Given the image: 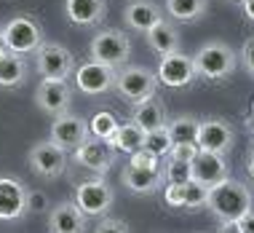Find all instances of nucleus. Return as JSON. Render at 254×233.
I'll return each mask as SVG.
<instances>
[{
	"instance_id": "obj_1",
	"label": "nucleus",
	"mask_w": 254,
	"mask_h": 233,
	"mask_svg": "<svg viewBox=\"0 0 254 233\" xmlns=\"http://www.w3.org/2000/svg\"><path fill=\"white\" fill-rule=\"evenodd\" d=\"M206 209L217 217L219 223H238L246 212L254 209L252 190L238 180H222L214 188H209L206 196Z\"/></svg>"
},
{
	"instance_id": "obj_2",
	"label": "nucleus",
	"mask_w": 254,
	"mask_h": 233,
	"mask_svg": "<svg viewBox=\"0 0 254 233\" xmlns=\"http://www.w3.org/2000/svg\"><path fill=\"white\" fill-rule=\"evenodd\" d=\"M238 54L233 46H228L225 40H209L203 43L201 49L193 54V65H195V73L201 78H209V80H225L236 73L238 67Z\"/></svg>"
},
{
	"instance_id": "obj_3",
	"label": "nucleus",
	"mask_w": 254,
	"mask_h": 233,
	"mask_svg": "<svg viewBox=\"0 0 254 233\" xmlns=\"http://www.w3.org/2000/svg\"><path fill=\"white\" fill-rule=\"evenodd\" d=\"M155 88H158V78L147 67L123 65L121 70H115V91L128 105H139V102L155 97Z\"/></svg>"
},
{
	"instance_id": "obj_4",
	"label": "nucleus",
	"mask_w": 254,
	"mask_h": 233,
	"mask_svg": "<svg viewBox=\"0 0 254 233\" xmlns=\"http://www.w3.org/2000/svg\"><path fill=\"white\" fill-rule=\"evenodd\" d=\"M88 54H91V59L99 62V65L121 70L123 65H128V57H131V40L126 38V32L110 27V30H102L91 38Z\"/></svg>"
},
{
	"instance_id": "obj_5",
	"label": "nucleus",
	"mask_w": 254,
	"mask_h": 233,
	"mask_svg": "<svg viewBox=\"0 0 254 233\" xmlns=\"http://www.w3.org/2000/svg\"><path fill=\"white\" fill-rule=\"evenodd\" d=\"M3 46L11 54H35L43 46V30L32 16H13L8 24L3 27Z\"/></svg>"
},
{
	"instance_id": "obj_6",
	"label": "nucleus",
	"mask_w": 254,
	"mask_h": 233,
	"mask_svg": "<svg viewBox=\"0 0 254 233\" xmlns=\"http://www.w3.org/2000/svg\"><path fill=\"white\" fill-rule=\"evenodd\" d=\"M115 193L105 177H91L75 188V207L86 217H105L113 209Z\"/></svg>"
},
{
	"instance_id": "obj_7",
	"label": "nucleus",
	"mask_w": 254,
	"mask_h": 233,
	"mask_svg": "<svg viewBox=\"0 0 254 233\" xmlns=\"http://www.w3.org/2000/svg\"><path fill=\"white\" fill-rule=\"evenodd\" d=\"M35 67L43 80H67L75 73V57L62 43L43 40V46L35 51Z\"/></svg>"
},
{
	"instance_id": "obj_8",
	"label": "nucleus",
	"mask_w": 254,
	"mask_h": 233,
	"mask_svg": "<svg viewBox=\"0 0 254 233\" xmlns=\"http://www.w3.org/2000/svg\"><path fill=\"white\" fill-rule=\"evenodd\" d=\"M30 169L43 180H57L67 172V150H62L59 145H54L51 140L38 142V145L30 148Z\"/></svg>"
},
{
	"instance_id": "obj_9",
	"label": "nucleus",
	"mask_w": 254,
	"mask_h": 233,
	"mask_svg": "<svg viewBox=\"0 0 254 233\" xmlns=\"http://www.w3.org/2000/svg\"><path fill=\"white\" fill-rule=\"evenodd\" d=\"M72 78H75L78 91H83L86 97H102L110 88H115V70L107 65H99L94 59H88L83 65L75 67Z\"/></svg>"
},
{
	"instance_id": "obj_10",
	"label": "nucleus",
	"mask_w": 254,
	"mask_h": 233,
	"mask_svg": "<svg viewBox=\"0 0 254 233\" xmlns=\"http://www.w3.org/2000/svg\"><path fill=\"white\" fill-rule=\"evenodd\" d=\"M195 145L206 150V153H217V155H228L233 145H236V129L222 118H206L198 126V140Z\"/></svg>"
},
{
	"instance_id": "obj_11",
	"label": "nucleus",
	"mask_w": 254,
	"mask_h": 233,
	"mask_svg": "<svg viewBox=\"0 0 254 233\" xmlns=\"http://www.w3.org/2000/svg\"><path fill=\"white\" fill-rule=\"evenodd\" d=\"M155 78H158V83H163L169 88L190 86L198 78L193 57H188V54H169V57H161V65H158Z\"/></svg>"
},
{
	"instance_id": "obj_12",
	"label": "nucleus",
	"mask_w": 254,
	"mask_h": 233,
	"mask_svg": "<svg viewBox=\"0 0 254 233\" xmlns=\"http://www.w3.org/2000/svg\"><path fill=\"white\" fill-rule=\"evenodd\" d=\"M88 121L78 118L72 113H64V115H57V121L51 123V132H49V140L54 145H59L62 150H75L80 148L83 142L88 140Z\"/></svg>"
},
{
	"instance_id": "obj_13",
	"label": "nucleus",
	"mask_w": 254,
	"mask_h": 233,
	"mask_svg": "<svg viewBox=\"0 0 254 233\" xmlns=\"http://www.w3.org/2000/svg\"><path fill=\"white\" fill-rule=\"evenodd\" d=\"M72 153H75V161L80 166L94 172L97 177H105L113 169V161H115V148L105 140H94V137H88L83 145L75 148Z\"/></svg>"
},
{
	"instance_id": "obj_14",
	"label": "nucleus",
	"mask_w": 254,
	"mask_h": 233,
	"mask_svg": "<svg viewBox=\"0 0 254 233\" xmlns=\"http://www.w3.org/2000/svg\"><path fill=\"white\" fill-rule=\"evenodd\" d=\"M35 105L49 115H64L72 105V88L67 80H40L35 91Z\"/></svg>"
},
{
	"instance_id": "obj_15",
	"label": "nucleus",
	"mask_w": 254,
	"mask_h": 233,
	"mask_svg": "<svg viewBox=\"0 0 254 233\" xmlns=\"http://www.w3.org/2000/svg\"><path fill=\"white\" fill-rule=\"evenodd\" d=\"M190 172H193V180L206 185V188H214V185H219L222 180L230 177L225 155L206 153V150H198V155L190 161Z\"/></svg>"
},
{
	"instance_id": "obj_16",
	"label": "nucleus",
	"mask_w": 254,
	"mask_h": 233,
	"mask_svg": "<svg viewBox=\"0 0 254 233\" xmlns=\"http://www.w3.org/2000/svg\"><path fill=\"white\" fill-rule=\"evenodd\" d=\"M27 215V188L16 177H0V220H19Z\"/></svg>"
},
{
	"instance_id": "obj_17",
	"label": "nucleus",
	"mask_w": 254,
	"mask_h": 233,
	"mask_svg": "<svg viewBox=\"0 0 254 233\" xmlns=\"http://www.w3.org/2000/svg\"><path fill=\"white\" fill-rule=\"evenodd\" d=\"M49 233H86V215L75 201H62L49 212Z\"/></svg>"
},
{
	"instance_id": "obj_18",
	"label": "nucleus",
	"mask_w": 254,
	"mask_h": 233,
	"mask_svg": "<svg viewBox=\"0 0 254 233\" xmlns=\"http://www.w3.org/2000/svg\"><path fill=\"white\" fill-rule=\"evenodd\" d=\"M64 16L75 27H94L107 16V0H64Z\"/></svg>"
},
{
	"instance_id": "obj_19",
	"label": "nucleus",
	"mask_w": 254,
	"mask_h": 233,
	"mask_svg": "<svg viewBox=\"0 0 254 233\" xmlns=\"http://www.w3.org/2000/svg\"><path fill=\"white\" fill-rule=\"evenodd\" d=\"M163 19V11L158 8L153 0H131L123 8V22L128 30L134 32H147L150 27H155Z\"/></svg>"
},
{
	"instance_id": "obj_20",
	"label": "nucleus",
	"mask_w": 254,
	"mask_h": 233,
	"mask_svg": "<svg viewBox=\"0 0 254 233\" xmlns=\"http://www.w3.org/2000/svg\"><path fill=\"white\" fill-rule=\"evenodd\" d=\"M147 38V46L153 49L158 57H169V54H180L182 49V38H180V30L169 22V19H161L155 27H150L145 32Z\"/></svg>"
},
{
	"instance_id": "obj_21",
	"label": "nucleus",
	"mask_w": 254,
	"mask_h": 233,
	"mask_svg": "<svg viewBox=\"0 0 254 233\" xmlns=\"http://www.w3.org/2000/svg\"><path fill=\"white\" fill-rule=\"evenodd\" d=\"M121 182L126 185L131 193L147 196V193H155V190L161 188L166 180H163V172H161V169H158V172H150V169H139V166L126 163V166L121 169Z\"/></svg>"
},
{
	"instance_id": "obj_22",
	"label": "nucleus",
	"mask_w": 254,
	"mask_h": 233,
	"mask_svg": "<svg viewBox=\"0 0 254 233\" xmlns=\"http://www.w3.org/2000/svg\"><path fill=\"white\" fill-rule=\"evenodd\" d=\"M131 121H134L145 134H147V132H155V129H163V126L169 123L166 107H163V102L158 99V97H150V99H145V102H139V105H134Z\"/></svg>"
},
{
	"instance_id": "obj_23",
	"label": "nucleus",
	"mask_w": 254,
	"mask_h": 233,
	"mask_svg": "<svg viewBox=\"0 0 254 233\" xmlns=\"http://www.w3.org/2000/svg\"><path fill=\"white\" fill-rule=\"evenodd\" d=\"M27 80V62L19 54H0V88H16Z\"/></svg>"
},
{
	"instance_id": "obj_24",
	"label": "nucleus",
	"mask_w": 254,
	"mask_h": 233,
	"mask_svg": "<svg viewBox=\"0 0 254 233\" xmlns=\"http://www.w3.org/2000/svg\"><path fill=\"white\" fill-rule=\"evenodd\" d=\"M145 137L147 134L142 132L134 121H126V123H121V126H118V132H115V137L110 140V145L115 148V153L131 155V153H136V150L145 148Z\"/></svg>"
},
{
	"instance_id": "obj_25",
	"label": "nucleus",
	"mask_w": 254,
	"mask_h": 233,
	"mask_svg": "<svg viewBox=\"0 0 254 233\" xmlns=\"http://www.w3.org/2000/svg\"><path fill=\"white\" fill-rule=\"evenodd\" d=\"M209 11V0H166V13L177 22H198Z\"/></svg>"
},
{
	"instance_id": "obj_26",
	"label": "nucleus",
	"mask_w": 254,
	"mask_h": 233,
	"mask_svg": "<svg viewBox=\"0 0 254 233\" xmlns=\"http://www.w3.org/2000/svg\"><path fill=\"white\" fill-rule=\"evenodd\" d=\"M118 118H115L110 110H99V113H94L91 118H88V134L94 137V140H105L110 142L115 137V132H118Z\"/></svg>"
},
{
	"instance_id": "obj_27",
	"label": "nucleus",
	"mask_w": 254,
	"mask_h": 233,
	"mask_svg": "<svg viewBox=\"0 0 254 233\" xmlns=\"http://www.w3.org/2000/svg\"><path fill=\"white\" fill-rule=\"evenodd\" d=\"M198 126H201V121L193 118V115H180V118L166 123L169 137H171L174 145H180V142H195L198 140Z\"/></svg>"
},
{
	"instance_id": "obj_28",
	"label": "nucleus",
	"mask_w": 254,
	"mask_h": 233,
	"mask_svg": "<svg viewBox=\"0 0 254 233\" xmlns=\"http://www.w3.org/2000/svg\"><path fill=\"white\" fill-rule=\"evenodd\" d=\"M206 196H209V188L195 180L182 185V209H198L206 207Z\"/></svg>"
},
{
	"instance_id": "obj_29",
	"label": "nucleus",
	"mask_w": 254,
	"mask_h": 233,
	"mask_svg": "<svg viewBox=\"0 0 254 233\" xmlns=\"http://www.w3.org/2000/svg\"><path fill=\"white\" fill-rule=\"evenodd\" d=\"M171 137H169V129H155V132H147L145 137V150H150L153 155H158V158H163V155L171 153Z\"/></svg>"
},
{
	"instance_id": "obj_30",
	"label": "nucleus",
	"mask_w": 254,
	"mask_h": 233,
	"mask_svg": "<svg viewBox=\"0 0 254 233\" xmlns=\"http://www.w3.org/2000/svg\"><path fill=\"white\" fill-rule=\"evenodd\" d=\"M163 180H166V185H185V182H190V180H193L190 161H177V158H171V161L166 163Z\"/></svg>"
},
{
	"instance_id": "obj_31",
	"label": "nucleus",
	"mask_w": 254,
	"mask_h": 233,
	"mask_svg": "<svg viewBox=\"0 0 254 233\" xmlns=\"http://www.w3.org/2000/svg\"><path fill=\"white\" fill-rule=\"evenodd\" d=\"M128 163H131V166H139V169H150V172H158V169H161V158H158V155H153V153H150V150H145V148L128 155Z\"/></svg>"
},
{
	"instance_id": "obj_32",
	"label": "nucleus",
	"mask_w": 254,
	"mask_h": 233,
	"mask_svg": "<svg viewBox=\"0 0 254 233\" xmlns=\"http://www.w3.org/2000/svg\"><path fill=\"white\" fill-rule=\"evenodd\" d=\"M94 233H131L128 231V225L118 220V217H99V223H97V228H94Z\"/></svg>"
},
{
	"instance_id": "obj_33",
	"label": "nucleus",
	"mask_w": 254,
	"mask_h": 233,
	"mask_svg": "<svg viewBox=\"0 0 254 233\" xmlns=\"http://www.w3.org/2000/svg\"><path fill=\"white\" fill-rule=\"evenodd\" d=\"M49 209V198L40 190H27V215H43Z\"/></svg>"
},
{
	"instance_id": "obj_34",
	"label": "nucleus",
	"mask_w": 254,
	"mask_h": 233,
	"mask_svg": "<svg viewBox=\"0 0 254 233\" xmlns=\"http://www.w3.org/2000/svg\"><path fill=\"white\" fill-rule=\"evenodd\" d=\"M198 148L195 142H180V145H171V153H169V158H177V161H193L195 155H198Z\"/></svg>"
},
{
	"instance_id": "obj_35",
	"label": "nucleus",
	"mask_w": 254,
	"mask_h": 233,
	"mask_svg": "<svg viewBox=\"0 0 254 233\" xmlns=\"http://www.w3.org/2000/svg\"><path fill=\"white\" fill-rule=\"evenodd\" d=\"M238 59H241L244 70L254 78V38H249V40L244 43V49H241V54H238Z\"/></svg>"
},
{
	"instance_id": "obj_36",
	"label": "nucleus",
	"mask_w": 254,
	"mask_h": 233,
	"mask_svg": "<svg viewBox=\"0 0 254 233\" xmlns=\"http://www.w3.org/2000/svg\"><path fill=\"white\" fill-rule=\"evenodd\" d=\"M238 225H241V231H244V233H254V209H252V212H246L241 220H238Z\"/></svg>"
},
{
	"instance_id": "obj_37",
	"label": "nucleus",
	"mask_w": 254,
	"mask_h": 233,
	"mask_svg": "<svg viewBox=\"0 0 254 233\" xmlns=\"http://www.w3.org/2000/svg\"><path fill=\"white\" fill-rule=\"evenodd\" d=\"M217 233H244V231H241V225H238V223H222L217 228Z\"/></svg>"
},
{
	"instance_id": "obj_38",
	"label": "nucleus",
	"mask_w": 254,
	"mask_h": 233,
	"mask_svg": "<svg viewBox=\"0 0 254 233\" xmlns=\"http://www.w3.org/2000/svg\"><path fill=\"white\" fill-rule=\"evenodd\" d=\"M241 5H244V16H246V19H249V22L254 24V0H244Z\"/></svg>"
},
{
	"instance_id": "obj_39",
	"label": "nucleus",
	"mask_w": 254,
	"mask_h": 233,
	"mask_svg": "<svg viewBox=\"0 0 254 233\" xmlns=\"http://www.w3.org/2000/svg\"><path fill=\"white\" fill-rule=\"evenodd\" d=\"M249 174H252V180H254V148H252V155H249Z\"/></svg>"
},
{
	"instance_id": "obj_40",
	"label": "nucleus",
	"mask_w": 254,
	"mask_h": 233,
	"mask_svg": "<svg viewBox=\"0 0 254 233\" xmlns=\"http://www.w3.org/2000/svg\"><path fill=\"white\" fill-rule=\"evenodd\" d=\"M5 51V46H3V30H0V54Z\"/></svg>"
},
{
	"instance_id": "obj_41",
	"label": "nucleus",
	"mask_w": 254,
	"mask_h": 233,
	"mask_svg": "<svg viewBox=\"0 0 254 233\" xmlns=\"http://www.w3.org/2000/svg\"><path fill=\"white\" fill-rule=\"evenodd\" d=\"M252 123H254V105H252Z\"/></svg>"
},
{
	"instance_id": "obj_42",
	"label": "nucleus",
	"mask_w": 254,
	"mask_h": 233,
	"mask_svg": "<svg viewBox=\"0 0 254 233\" xmlns=\"http://www.w3.org/2000/svg\"><path fill=\"white\" fill-rule=\"evenodd\" d=\"M233 3H244V0H233Z\"/></svg>"
}]
</instances>
